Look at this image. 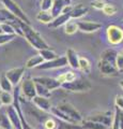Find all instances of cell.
<instances>
[{
    "instance_id": "cell-1",
    "label": "cell",
    "mask_w": 123,
    "mask_h": 129,
    "mask_svg": "<svg viewBox=\"0 0 123 129\" xmlns=\"http://www.w3.org/2000/svg\"><path fill=\"white\" fill-rule=\"evenodd\" d=\"M16 22H17V24L19 25V27H21V29L23 31V37H25V39L28 41V43L32 47L37 48V50H39V51L50 48L49 45L47 44V42L42 38V36L40 35L34 28H32L30 25H28V24L19 21V19H17Z\"/></svg>"
},
{
    "instance_id": "cell-2",
    "label": "cell",
    "mask_w": 123,
    "mask_h": 129,
    "mask_svg": "<svg viewBox=\"0 0 123 129\" xmlns=\"http://www.w3.org/2000/svg\"><path fill=\"white\" fill-rule=\"evenodd\" d=\"M61 87L63 89L71 92H82V91H88L91 89V83L88 80L85 79H75L72 82L61 84Z\"/></svg>"
},
{
    "instance_id": "cell-3",
    "label": "cell",
    "mask_w": 123,
    "mask_h": 129,
    "mask_svg": "<svg viewBox=\"0 0 123 129\" xmlns=\"http://www.w3.org/2000/svg\"><path fill=\"white\" fill-rule=\"evenodd\" d=\"M0 1L2 2V5L5 6L6 9L9 11L10 13L13 14L17 19H19V21H22V22L30 25L29 17L25 13H24V11L21 9V8H19V6L17 5L16 2H14L13 0H0Z\"/></svg>"
},
{
    "instance_id": "cell-4",
    "label": "cell",
    "mask_w": 123,
    "mask_h": 129,
    "mask_svg": "<svg viewBox=\"0 0 123 129\" xmlns=\"http://www.w3.org/2000/svg\"><path fill=\"white\" fill-rule=\"evenodd\" d=\"M57 108L59 109L60 111H62L64 114H66L71 119H73L75 124H81L84 122V118H82L81 114L78 112V110L75 107H73L71 103H67V102H62L60 104H58Z\"/></svg>"
},
{
    "instance_id": "cell-5",
    "label": "cell",
    "mask_w": 123,
    "mask_h": 129,
    "mask_svg": "<svg viewBox=\"0 0 123 129\" xmlns=\"http://www.w3.org/2000/svg\"><path fill=\"white\" fill-rule=\"evenodd\" d=\"M106 36L108 42L112 45H118L123 42V29L117 25H110L107 27Z\"/></svg>"
},
{
    "instance_id": "cell-6",
    "label": "cell",
    "mask_w": 123,
    "mask_h": 129,
    "mask_svg": "<svg viewBox=\"0 0 123 129\" xmlns=\"http://www.w3.org/2000/svg\"><path fill=\"white\" fill-rule=\"evenodd\" d=\"M67 66V60L65 56H60L49 61H44L38 67L40 70H49V69H59V68H63Z\"/></svg>"
},
{
    "instance_id": "cell-7",
    "label": "cell",
    "mask_w": 123,
    "mask_h": 129,
    "mask_svg": "<svg viewBox=\"0 0 123 129\" xmlns=\"http://www.w3.org/2000/svg\"><path fill=\"white\" fill-rule=\"evenodd\" d=\"M33 82L44 86L45 88H47V89L50 90V91L61 87V84L58 82L57 79L48 78V76H37V78L33 79Z\"/></svg>"
},
{
    "instance_id": "cell-8",
    "label": "cell",
    "mask_w": 123,
    "mask_h": 129,
    "mask_svg": "<svg viewBox=\"0 0 123 129\" xmlns=\"http://www.w3.org/2000/svg\"><path fill=\"white\" fill-rule=\"evenodd\" d=\"M21 90L23 95L26 97L28 100H32L35 96H37V90H35V83L33 80L26 79L22 82Z\"/></svg>"
},
{
    "instance_id": "cell-9",
    "label": "cell",
    "mask_w": 123,
    "mask_h": 129,
    "mask_svg": "<svg viewBox=\"0 0 123 129\" xmlns=\"http://www.w3.org/2000/svg\"><path fill=\"white\" fill-rule=\"evenodd\" d=\"M6 76L8 78V80L12 83L13 86H17L19 82L22 81L24 74H25V68L24 67H19V68H13V69H10L6 72Z\"/></svg>"
},
{
    "instance_id": "cell-10",
    "label": "cell",
    "mask_w": 123,
    "mask_h": 129,
    "mask_svg": "<svg viewBox=\"0 0 123 129\" xmlns=\"http://www.w3.org/2000/svg\"><path fill=\"white\" fill-rule=\"evenodd\" d=\"M14 101H13V106L14 108L16 109V111L19 115V118H21V123H22V129H34L33 127H31L30 125L28 124V122L26 120L25 116H24V113L22 110V107H21V102H19V92L18 89H14Z\"/></svg>"
},
{
    "instance_id": "cell-11",
    "label": "cell",
    "mask_w": 123,
    "mask_h": 129,
    "mask_svg": "<svg viewBox=\"0 0 123 129\" xmlns=\"http://www.w3.org/2000/svg\"><path fill=\"white\" fill-rule=\"evenodd\" d=\"M112 119H113V116H111L110 113H96V114L90 115L87 118V120H92V122L100 123L102 125H104V126H106L107 128L111 127Z\"/></svg>"
},
{
    "instance_id": "cell-12",
    "label": "cell",
    "mask_w": 123,
    "mask_h": 129,
    "mask_svg": "<svg viewBox=\"0 0 123 129\" xmlns=\"http://www.w3.org/2000/svg\"><path fill=\"white\" fill-rule=\"evenodd\" d=\"M98 69H100V72L103 75H106V76H117L119 74V71L117 69L116 64L108 61H104V60H100Z\"/></svg>"
},
{
    "instance_id": "cell-13",
    "label": "cell",
    "mask_w": 123,
    "mask_h": 129,
    "mask_svg": "<svg viewBox=\"0 0 123 129\" xmlns=\"http://www.w3.org/2000/svg\"><path fill=\"white\" fill-rule=\"evenodd\" d=\"M77 23V27L78 30H80L82 32H87V34H90V32H95L98 29L102 28V24L97 23V22H90V21H78Z\"/></svg>"
},
{
    "instance_id": "cell-14",
    "label": "cell",
    "mask_w": 123,
    "mask_h": 129,
    "mask_svg": "<svg viewBox=\"0 0 123 129\" xmlns=\"http://www.w3.org/2000/svg\"><path fill=\"white\" fill-rule=\"evenodd\" d=\"M7 116L9 120L12 124V127L13 129H22V123H21V118H19V115L16 111V109L14 108V106H9L7 108Z\"/></svg>"
},
{
    "instance_id": "cell-15",
    "label": "cell",
    "mask_w": 123,
    "mask_h": 129,
    "mask_svg": "<svg viewBox=\"0 0 123 129\" xmlns=\"http://www.w3.org/2000/svg\"><path fill=\"white\" fill-rule=\"evenodd\" d=\"M32 102L35 107H37L40 111L42 112H50L51 110V102L48 98H44V97L35 96L32 99Z\"/></svg>"
},
{
    "instance_id": "cell-16",
    "label": "cell",
    "mask_w": 123,
    "mask_h": 129,
    "mask_svg": "<svg viewBox=\"0 0 123 129\" xmlns=\"http://www.w3.org/2000/svg\"><path fill=\"white\" fill-rule=\"evenodd\" d=\"M65 57L67 60V64L70 67H72L73 69H79V56L73 48H69L66 51Z\"/></svg>"
},
{
    "instance_id": "cell-17",
    "label": "cell",
    "mask_w": 123,
    "mask_h": 129,
    "mask_svg": "<svg viewBox=\"0 0 123 129\" xmlns=\"http://www.w3.org/2000/svg\"><path fill=\"white\" fill-rule=\"evenodd\" d=\"M69 21H71V13H61L57 17H55L53 22L48 24V26L50 28H59L60 26L65 25Z\"/></svg>"
},
{
    "instance_id": "cell-18",
    "label": "cell",
    "mask_w": 123,
    "mask_h": 129,
    "mask_svg": "<svg viewBox=\"0 0 123 129\" xmlns=\"http://www.w3.org/2000/svg\"><path fill=\"white\" fill-rule=\"evenodd\" d=\"M70 5V0H54V5L51 8L50 13L55 17H57L58 15L62 13V10L64 9V7Z\"/></svg>"
},
{
    "instance_id": "cell-19",
    "label": "cell",
    "mask_w": 123,
    "mask_h": 129,
    "mask_svg": "<svg viewBox=\"0 0 123 129\" xmlns=\"http://www.w3.org/2000/svg\"><path fill=\"white\" fill-rule=\"evenodd\" d=\"M89 11V8L86 7L84 5H77L76 7H73L72 8V11H71V18H75V19H78V18H81L82 16H85Z\"/></svg>"
},
{
    "instance_id": "cell-20",
    "label": "cell",
    "mask_w": 123,
    "mask_h": 129,
    "mask_svg": "<svg viewBox=\"0 0 123 129\" xmlns=\"http://www.w3.org/2000/svg\"><path fill=\"white\" fill-rule=\"evenodd\" d=\"M116 57H117V52L114 50L109 48V50H106L101 54L100 60H104V61H108V62L116 64Z\"/></svg>"
},
{
    "instance_id": "cell-21",
    "label": "cell",
    "mask_w": 123,
    "mask_h": 129,
    "mask_svg": "<svg viewBox=\"0 0 123 129\" xmlns=\"http://www.w3.org/2000/svg\"><path fill=\"white\" fill-rule=\"evenodd\" d=\"M50 113H51V114H53L54 116H56V117H58V118L62 119L63 122H65V123H67V124L76 125L73 119H71V118L69 117V116H67L66 114H64V113H63L62 111H60V110H59V109H58L57 107H54V108H51Z\"/></svg>"
},
{
    "instance_id": "cell-22",
    "label": "cell",
    "mask_w": 123,
    "mask_h": 129,
    "mask_svg": "<svg viewBox=\"0 0 123 129\" xmlns=\"http://www.w3.org/2000/svg\"><path fill=\"white\" fill-rule=\"evenodd\" d=\"M16 17L10 13L9 11H8L7 9H0V24H3V23H14L16 22Z\"/></svg>"
},
{
    "instance_id": "cell-23",
    "label": "cell",
    "mask_w": 123,
    "mask_h": 129,
    "mask_svg": "<svg viewBox=\"0 0 123 129\" xmlns=\"http://www.w3.org/2000/svg\"><path fill=\"white\" fill-rule=\"evenodd\" d=\"M37 19L40 23L43 24H49L53 22L54 16L51 15L50 11H40L37 15Z\"/></svg>"
},
{
    "instance_id": "cell-24",
    "label": "cell",
    "mask_w": 123,
    "mask_h": 129,
    "mask_svg": "<svg viewBox=\"0 0 123 129\" xmlns=\"http://www.w3.org/2000/svg\"><path fill=\"white\" fill-rule=\"evenodd\" d=\"M44 62V59H43L40 55H34L32 57H30L26 62V68L28 69H32V68H38L40 64Z\"/></svg>"
},
{
    "instance_id": "cell-25",
    "label": "cell",
    "mask_w": 123,
    "mask_h": 129,
    "mask_svg": "<svg viewBox=\"0 0 123 129\" xmlns=\"http://www.w3.org/2000/svg\"><path fill=\"white\" fill-rule=\"evenodd\" d=\"M57 81L60 84H64V83H69V82H72L76 79V74L74 73L73 71H67V72H64L60 75L57 76Z\"/></svg>"
},
{
    "instance_id": "cell-26",
    "label": "cell",
    "mask_w": 123,
    "mask_h": 129,
    "mask_svg": "<svg viewBox=\"0 0 123 129\" xmlns=\"http://www.w3.org/2000/svg\"><path fill=\"white\" fill-rule=\"evenodd\" d=\"M14 86L12 85V83L10 82L6 74H2L0 78V90L1 91H8V92H12L13 91Z\"/></svg>"
},
{
    "instance_id": "cell-27",
    "label": "cell",
    "mask_w": 123,
    "mask_h": 129,
    "mask_svg": "<svg viewBox=\"0 0 123 129\" xmlns=\"http://www.w3.org/2000/svg\"><path fill=\"white\" fill-rule=\"evenodd\" d=\"M0 100H1V103L2 106H12L14 101V97L11 92H8V91H1L0 90Z\"/></svg>"
},
{
    "instance_id": "cell-28",
    "label": "cell",
    "mask_w": 123,
    "mask_h": 129,
    "mask_svg": "<svg viewBox=\"0 0 123 129\" xmlns=\"http://www.w3.org/2000/svg\"><path fill=\"white\" fill-rule=\"evenodd\" d=\"M39 52H40L39 55L44 59V61H49V60H53V59L58 57L56 52L50 50V48H46V50H42V51H39Z\"/></svg>"
},
{
    "instance_id": "cell-29",
    "label": "cell",
    "mask_w": 123,
    "mask_h": 129,
    "mask_svg": "<svg viewBox=\"0 0 123 129\" xmlns=\"http://www.w3.org/2000/svg\"><path fill=\"white\" fill-rule=\"evenodd\" d=\"M81 124H82V128L84 129H107V127L104 126V125L96 123V122H92V120L86 119Z\"/></svg>"
},
{
    "instance_id": "cell-30",
    "label": "cell",
    "mask_w": 123,
    "mask_h": 129,
    "mask_svg": "<svg viewBox=\"0 0 123 129\" xmlns=\"http://www.w3.org/2000/svg\"><path fill=\"white\" fill-rule=\"evenodd\" d=\"M77 30H78V27H77V23L76 22L69 21L64 25V31H65V34H67V35H74Z\"/></svg>"
},
{
    "instance_id": "cell-31",
    "label": "cell",
    "mask_w": 123,
    "mask_h": 129,
    "mask_svg": "<svg viewBox=\"0 0 123 129\" xmlns=\"http://www.w3.org/2000/svg\"><path fill=\"white\" fill-rule=\"evenodd\" d=\"M35 90H37V96L44 97V98H49L50 97V90H48L44 86L40 85V84L35 83Z\"/></svg>"
},
{
    "instance_id": "cell-32",
    "label": "cell",
    "mask_w": 123,
    "mask_h": 129,
    "mask_svg": "<svg viewBox=\"0 0 123 129\" xmlns=\"http://www.w3.org/2000/svg\"><path fill=\"white\" fill-rule=\"evenodd\" d=\"M0 29H1L2 34H7V35H15V28L13 27V25L10 23H3L0 24Z\"/></svg>"
},
{
    "instance_id": "cell-33",
    "label": "cell",
    "mask_w": 123,
    "mask_h": 129,
    "mask_svg": "<svg viewBox=\"0 0 123 129\" xmlns=\"http://www.w3.org/2000/svg\"><path fill=\"white\" fill-rule=\"evenodd\" d=\"M79 69H80L82 72H85V73H89L90 72L91 66H90L89 60L87 58L79 57Z\"/></svg>"
},
{
    "instance_id": "cell-34",
    "label": "cell",
    "mask_w": 123,
    "mask_h": 129,
    "mask_svg": "<svg viewBox=\"0 0 123 129\" xmlns=\"http://www.w3.org/2000/svg\"><path fill=\"white\" fill-rule=\"evenodd\" d=\"M117 11H118V8L114 6L113 3H106L104 9H103V12H104L106 15H108V16L114 15L117 13Z\"/></svg>"
},
{
    "instance_id": "cell-35",
    "label": "cell",
    "mask_w": 123,
    "mask_h": 129,
    "mask_svg": "<svg viewBox=\"0 0 123 129\" xmlns=\"http://www.w3.org/2000/svg\"><path fill=\"white\" fill-rule=\"evenodd\" d=\"M0 127L5 128V129H13L11 122L9 120V118H8V116L5 114L0 115Z\"/></svg>"
},
{
    "instance_id": "cell-36",
    "label": "cell",
    "mask_w": 123,
    "mask_h": 129,
    "mask_svg": "<svg viewBox=\"0 0 123 129\" xmlns=\"http://www.w3.org/2000/svg\"><path fill=\"white\" fill-rule=\"evenodd\" d=\"M116 67L118 71H123V50H121L119 53H117L116 57Z\"/></svg>"
},
{
    "instance_id": "cell-37",
    "label": "cell",
    "mask_w": 123,
    "mask_h": 129,
    "mask_svg": "<svg viewBox=\"0 0 123 129\" xmlns=\"http://www.w3.org/2000/svg\"><path fill=\"white\" fill-rule=\"evenodd\" d=\"M16 36L15 35H7V34H1L0 35V45H3V44H7L11 42L13 39H15Z\"/></svg>"
},
{
    "instance_id": "cell-38",
    "label": "cell",
    "mask_w": 123,
    "mask_h": 129,
    "mask_svg": "<svg viewBox=\"0 0 123 129\" xmlns=\"http://www.w3.org/2000/svg\"><path fill=\"white\" fill-rule=\"evenodd\" d=\"M54 5V0H42L41 11H50Z\"/></svg>"
},
{
    "instance_id": "cell-39",
    "label": "cell",
    "mask_w": 123,
    "mask_h": 129,
    "mask_svg": "<svg viewBox=\"0 0 123 129\" xmlns=\"http://www.w3.org/2000/svg\"><path fill=\"white\" fill-rule=\"evenodd\" d=\"M43 126L45 129H56L57 128V124L53 118H46L43 123Z\"/></svg>"
},
{
    "instance_id": "cell-40",
    "label": "cell",
    "mask_w": 123,
    "mask_h": 129,
    "mask_svg": "<svg viewBox=\"0 0 123 129\" xmlns=\"http://www.w3.org/2000/svg\"><path fill=\"white\" fill-rule=\"evenodd\" d=\"M105 5H106V2L104 0H93V1H91V7L96 10H103Z\"/></svg>"
},
{
    "instance_id": "cell-41",
    "label": "cell",
    "mask_w": 123,
    "mask_h": 129,
    "mask_svg": "<svg viewBox=\"0 0 123 129\" xmlns=\"http://www.w3.org/2000/svg\"><path fill=\"white\" fill-rule=\"evenodd\" d=\"M114 104H116V108L123 111V96L117 95L116 98H114Z\"/></svg>"
},
{
    "instance_id": "cell-42",
    "label": "cell",
    "mask_w": 123,
    "mask_h": 129,
    "mask_svg": "<svg viewBox=\"0 0 123 129\" xmlns=\"http://www.w3.org/2000/svg\"><path fill=\"white\" fill-rule=\"evenodd\" d=\"M114 111L118 114V120H119V125H120V129H123V111L118 108L114 109Z\"/></svg>"
},
{
    "instance_id": "cell-43",
    "label": "cell",
    "mask_w": 123,
    "mask_h": 129,
    "mask_svg": "<svg viewBox=\"0 0 123 129\" xmlns=\"http://www.w3.org/2000/svg\"><path fill=\"white\" fill-rule=\"evenodd\" d=\"M111 129H120V125H119V120H118V114L114 111L113 114V119H112V124H111Z\"/></svg>"
},
{
    "instance_id": "cell-44",
    "label": "cell",
    "mask_w": 123,
    "mask_h": 129,
    "mask_svg": "<svg viewBox=\"0 0 123 129\" xmlns=\"http://www.w3.org/2000/svg\"><path fill=\"white\" fill-rule=\"evenodd\" d=\"M119 85H120V86H121V88L123 89V80H121L120 82H119Z\"/></svg>"
},
{
    "instance_id": "cell-45",
    "label": "cell",
    "mask_w": 123,
    "mask_h": 129,
    "mask_svg": "<svg viewBox=\"0 0 123 129\" xmlns=\"http://www.w3.org/2000/svg\"><path fill=\"white\" fill-rule=\"evenodd\" d=\"M2 107V103H1V100H0V108Z\"/></svg>"
},
{
    "instance_id": "cell-46",
    "label": "cell",
    "mask_w": 123,
    "mask_h": 129,
    "mask_svg": "<svg viewBox=\"0 0 123 129\" xmlns=\"http://www.w3.org/2000/svg\"><path fill=\"white\" fill-rule=\"evenodd\" d=\"M0 129H5V128H2V127H0Z\"/></svg>"
}]
</instances>
